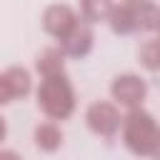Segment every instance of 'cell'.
<instances>
[{"label":"cell","mask_w":160,"mask_h":160,"mask_svg":"<svg viewBox=\"0 0 160 160\" xmlns=\"http://www.w3.org/2000/svg\"><path fill=\"white\" fill-rule=\"evenodd\" d=\"M120 135L125 150L132 152L135 158H152L155 150L160 148V125L155 115L148 112L145 108L128 110V115L122 118Z\"/></svg>","instance_id":"1"},{"label":"cell","mask_w":160,"mask_h":160,"mask_svg":"<svg viewBox=\"0 0 160 160\" xmlns=\"http://www.w3.org/2000/svg\"><path fill=\"white\" fill-rule=\"evenodd\" d=\"M35 102L48 120H68L78 105L75 88H72L68 72L40 78V85L35 90Z\"/></svg>","instance_id":"2"},{"label":"cell","mask_w":160,"mask_h":160,"mask_svg":"<svg viewBox=\"0 0 160 160\" xmlns=\"http://www.w3.org/2000/svg\"><path fill=\"white\" fill-rule=\"evenodd\" d=\"M85 125L92 135H98L102 140H112L122 128V115H120L118 102H110V100L90 102L85 110Z\"/></svg>","instance_id":"3"},{"label":"cell","mask_w":160,"mask_h":160,"mask_svg":"<svg viewBox=\"0 0 160 160\" xmlns=\"http://www.w3.org/2000/svg\"><path fill=\"white\" fill-rule=\"evenodd\" d=\"M110 95L118 105H122L128 110L142 108V100L148 98V82L138 72H120L110 82Z\"/></svg>","instance_id":"4"},{"label":"cell","mask_w":160,"mask_h":160,"mask_svg":"<svg viewBox=\"0 0 160 160\" xmlns=\"http://www.w3.org/2000/svg\"><path fill=\"white\" fill-rule=\"evenodd\" d=\"M32 92V75L22 65H10L0 72V105H10Z\"/></svg>","instance_id":"5"},{"label":"cell","mask_w":160,"mask_h":160,"mask_svg":"<svg viewBox=\"0 0 160 160\" xmlns=\"http://www.w3.org/2000/svg\"><path fill=\"white\" fill-rule=\"evenodd\" d=\"M40 22H42V30H45L50 38L62 40V38L80 22V12H75V8L65 5V2H52V5H48V8L42 10Z\"/></svg>","instance_id":"6"},{"label":"cell","mask_w":160,"mask_h":160,"mask_svg":"<svg viewBox=\"0 0 160 160\" xmlns=\"http://www.w3.org/2000/svg\"><path fill=\"white\" fill-rule=\"evenodd\" d=\"M58 45L62 48V52L72 60H82L92 52V45H95V32H92V25L80 20L62 40H58Z\"/></svg>","instance_id":"7"},{"label":"cell","mask_w":160,"mask_h":160,"mask_svg":"<svg viewBox=\"0 0 160 160\" xmlns=\"http://www.w3.org/2000/svg\"><path fill=\"white\" fill-rule=\"evenodd\" d=\"M110 30L115 35H132L138 32V2H118L115 10L110 12V20H108Z\"/></svg>","instance_id":"8"},{"label":"cell","mask_w":160,"mask_h":160,"mask_svg":"<svg viewBox=\"0 0 160 160\" xmlns=\"http://www.w3.org/2000/svg\"><path fill=\"white\" fill-rule=\"evenodd\" d=\"M32 142H35V148L42 150V152H58V150L62 148V142H65V135H62V130H60V125H58L55 120H45V122H40V125H35V130H32Z\"/></svg>","instance_id":"9"},{"label":"cell","mask_w":160,"mask_h":160,"mask_svg":"<svg viewBox=\"0 0 160 160\" xmlns=\"http://www.w3.org/2000/svg\"><path fill=\"white\" fill-rule=\"evenodd\" d=\"M65 52L60 45H52V48H45L38 52L35 58V72L40 78H48V75H60L65 72Z\"/></svg>","instance_id":"10"},{"label":"cell","mask_w":160,"mask_h":160,"mask_svg":"<svg viewBox=\"0 0 160 160\" xmlns=\"http://www.w3.org/2000/svg\"><path fill=\"white\" fill-rule=\"evenodd\" d=\"M115 5H118L115 0H78V12L80 20L95 25V22H108Z\"/></svg>","instance_id":"11"},{"label":"cell","mask_w":160,"mask_h":160,"mask_svg":"<svg viewBox=\"0 0 160 160\" xmlns=\"http://www.w3.org/2000/svg\"><path fill=\"white\" fill-rule=\"evenodd\" d=\"M138 32H160V5L152 0L138 2Z\"/></svg>","instance_id":"12"},{"label":"cell","mask_w":160,"mask_h":160,"mask_svg":"<svg viewBox=\"0 0 160 160\" xmlns=\"http://www.w3.org/2000/svg\"><path fill=\"white\" fill-rule=\"evenodd\" d=\"M138 62L148 72H158L160 70V38H150L138 48Z\"/></svg>","instance_id":"13"},{"label":"cell","mask_w":160,"mask_h":160,"mask_svg":"<svg viewBox=\"0 0 160 160\" xmlns=\"http://www.w3.org/2000/svg\"><path fill=\"white\" fill-rule=\"evenodd\" d=\"M0 160H22V158H20V152L5 148V150H0Z\"/></svg>","instance_id":"14"},{"label":"cell","mask_w":160,"mask_h":160,"mask_svg":"<svg viewBox=\"0 0 160 160\" xmlns=\"http://www.w3.org/2000/svg\"><path fill=\"white\" fill-rule=\"evenodd\" d=\"M152 160H160V148L155 150V155H152Z\"/></svg>","instance_id":"15"},{"label":"cell","mask_w":160,"mask_h":160,"mask_svg":"<svg viewBox=\"0 0 160 160\" xmlns=\"http://www.w3.org/2000/svg\"><path fill=\"white\" fill-rule=\"evenodd\" d=\"M128 2H142V0H128Z\"/></svg>","instance_id":"16"}]
</instances>
